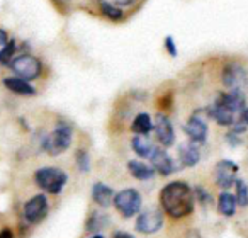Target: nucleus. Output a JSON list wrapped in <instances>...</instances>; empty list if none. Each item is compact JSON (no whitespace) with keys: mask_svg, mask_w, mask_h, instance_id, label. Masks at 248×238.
Here are the masks:
<instances>
[{"mask_svg":"<svg viewBox=\"0 0 248 238\" xmlns=\"http://www.w3.org/2000/svg\"><path fill=\"white\" fill-rule=\"evenodd\" d=\"M99 7H100L102 16H106L110 21H121V19H123V11H121L117 5L109 4L106 0H99Z\"/></svg>","mask_w":248,"mask_h":238,"instance_id":"4be33fe9","label":"nucleus"},{"mask_svg":"<svg viewBox=\"0 0 248 238\" xmlns=\"http://www.w3.org/2000/svg\"><path fill=\"white\" fill-rule=\"evenodd\" d=\"M179 159L184 167H196L201 160V152L196 143L187 142L179 146Z\"/></svg>","mask_w":248,"mask_h":238,"instance_id":"4468645a","label":"nucleus"},{"mask_svg":"<svg viewBox=\"0 0 248 238\" xmlns=\"http://www.w3.org/2000/svg\"><path fill=\"white\" fill-rule=\"evenodd\" d=\"M214 104L217 106L224 107V109L231 111V112H243V109H247L245 106V95L241 94V90H231V92H226V94H219L217 99L214 100Z\"/></svg>","mask_w":248,"mask_h":238,"instance_id":"f8f14e48","label":"nucleus"},{"mask_svg":"<svg viewBox=\"0 0 248 238\" xmlns=\"http://www.w3.org/2000/svg\"><path fill=\"white\" fill-rule=\"evenodd\" d=\"M75 160H77V169L80 172H89L90 170V155L85 148H80L75 155Z\"/></svg>","mask_w":248,"mask_h":238,"instance_id":"b1692460","label":"nucleus"},{"mask_svg":"<svg viewBox=\"0 0 248 238\" xmlns=\"http://www.w3.org/2000/svg\"><path fill=\"white\" fill-rule=\"evenodd\" d=\"M150 160H152V165L155 169V172L162 174V175H170V174H173L177 170L173 159L162 148H155V152L150 157Z\"/></svg>","mask_w":248,"mask_h":238,"instance_id":"ddd939ff","label":"nucleus"},{"mask_svg":"<svg viewBox=\"0 0 248 238\" xmlns=\"http://www.w3.org/2000/svg\"><path fill=\"white\" fill-rule=\"evenodd\" d=\"M4 85L7 87L11 92L19 94V95H34L36 89L26 80L19 79V77H5L4 79Z\"/></svg>","mask_w":248,"mask_h":238,"instance_id":"dca6fc26","label":"nucleus"},{"mask_svg":"<svg viewBox=\"0 0 248 238\" xmlns=\"http://www.w3.org/2000/svg\"><path fill=\"white\" fill-rule=\"evenodd\" d=\"M14 53H16V41H14V39H11V41H9L4 48L0 49V63H2V65L11 66L12 55H14Z\"/></svg>","mask_w":248,"mask_h":238,"instance_id":"393cba45","label":"nucleus"},{"mask_svg":"<svg viewBox=\"0 0 248 238\" xmlns=\"http://www.w3.org/2000/svg\"><path fill=\"white\" fill-rule=\"evenodd\" d=\"M128 170H129V174L138 180H150L155 177V169L143 162H138V160L128 162Z\"/></svg>","mask_w":248,"mask_h":238,"instance_id":"6ab92c4d","label":"nucleus"},{"mask_svg":"<svg viewBox=\"0 0 248 238\" xmlns=\"http://www.w3.org/2000/svg\"><path fill=\"white\" fill-rule=\"evenodd\" d=\"M236 206L238 204L233 194H230V192L219 194V197H217V211H219L223 216L231 218L234 214V211H236Z\"/></svg>","mask_w":248,"mask_h":238,"instance_id":"412c9836","label":"nucleus"},{"mask_svg":"<svg viewBox=\"0 0 248 238\" xmlns=\"http://www.w3.org/2000/svg\"><path fill=\"white\" fill-rule=\"evenodd\" d=\"M236 174H238V165L231 160H221L214 169V180H216L217 187H221L223 190L230 189L231 186H234L236 182Z\"/></svg>","mask_w":248,"mask_h":238,"instance_id":"1a4fd4ad","label":"nucleus"},{"mask_svg":"<svg viewBox=\"0 0 248 238\" xmlns=\"http://www.w3.org/2000/svg\"><path fill=\"white\" fill-rule=\"evenodd\" d=\"M131 129L136 133V135L148 136L150 133L155 129V123H152V117H150V114L140 112L138 116L135 117V121H133Z\"/></svg>","mask_w":248,"mask_h":238,"instance_id":"aec40b11","label":"nucleus"},{"mask_svg":"<svg viewBox=\"0 0 248 238\" xmlns=\"http://www.w3.org/2000/svg\"><path fill=\"white\" fill-rule=\"evenodd\" d=\"M163 226V214L160 209H148L136 220V230L143 235H155Z\"/></svg>","mask_w":248,"mask_h":238,"instance_id":"6e6552de","label":"nucleus"},{"mask_svg":"<svg viewBox=\"0 0 248 238\" xmlns=\"http://www.w3.org/2000/svg\"><path fill=\"white\" fill-rule=\"evenodd\" d=\"M131 148L135 150V153L141 159H150L155 152L156 146H153L152 140L148 136H143V135H138L131 140Z\"/></svg>","mask_w":248,"mask_h":238,"instance_id":"a211bd4d","label":"nucleus"},{"mask_svg":"<svg viewBox=\"0 0 248 238\" xmlns=\"http://www.w3.org/2000/svg\"><path fill=\"white\" fill-rule=\"evenodd\" d=\"M155 133L162 146H172L175 143V131H173L172 121L165 114L158 112L155 116Z\"/></svg>","mask_w":248,"mask_h":238,"instance_id":"9b49d317","label":"nucleus"},{"mask_svg":"<svg viewBox=\"0 0 248 238\" xmlns=\"http://www.w3.org/2000/svg\"><path fill=\"white\" fill-rule=\"evenodd\" d=\"M240 121L243 123L245 126H248V107L247 109H243V112L240 114Z\"/></svg>","mask_w":248,"mask_h":238,"instance_id":"2f4dec72","label":"nucleus"},{"mask_svg":"<svg viewBox=\"0 0 248 238\" xmlns=\"http://www.w3.org/2000/svg\"><path fill=\"white\" fill-rule=\"evenodd\" d=\"M165 49L169 51L170 56H173V58L177 56V46H175V41H173L172 36H167L165 38Z\"/></svg>","mask_w":248,"mask_h":238,"instance_id":"bb28decb","label":"nucleus"},{"mask_svg":"<svg viewBox=\"0 0 248 238\" xmlns=\"http://www.w3.org/2000/svg\"><path fill=\"white\" fill-rule=\"evenodd\" d=\"M48 213V199L45 194H36L24 204V218L29 223H39Z\"/></svg>","mask_w":248,"mask_h":238,"instance_id":"9d476101","label":"nucleus"},{"mask_svg":"<svg viewBox=\"0 0 248 238\" xmlns=\"http://www.w3.org/2000/svg\"><path fill=\"white\" fill-rule=\"evenodd\" d=\"M9 41H11V39H9L7 32H5L4 29H0V46H2V48H4V46L7 45Z\"/></svg>","mask_w":248,"mask_h":238,"instance_id":"c85d7f7f","label":"nucleus"},{"mask_svg":"<svg viewBox=\"0 0 248 238\" xmlns=\"http://www.w3.org/2000/svg\"><path fill=\"white\" fill-rule=\"evenodd\" d=\"M194 196L197 197V201H199L201 204H207L211 201V196L207 194L206 189H202V187H196V190H194Z\"/></svg>","mask_w":248,"mask_h":238,"instance_id":"a878e982","label":"nucleus"},{"mask_svg":"<svg viewBox=\"0 0 248 238\" xmlns=\"http://www.w3.org/2000/svg\"><path fill=\"white\" fill-rule=\"evenodd\" d=\"M112 238H135V237L131 233H128V231H116L112 235Z\"/></svg>","mask_w":248,"mask_h":238,"instance_id":"c756f323","label":"nucleus"},{"mask_svg":"<svg viewBox=\"0 0 248 238\" xmlns=\"http://www.w3.org/2000/svg\"><path fill=\"white\" fill-rule=\"evenodd\" d=\"M90 238H104V237H102V235H92Z\"/></svg>","mask_w":248,"mask_h":238,"instance_id":"f704fd0d","label":"nucleus"},{"mask_svg":"<svg viewBox=\"0 0 248 238\" xmlns=\"http://www.w3.org/2000/svg\"><path fill=\"white\" fill-rule=\"evenodd\" d=\"M62 2H68V0H62Z\"/></svg>","mask_w":248,"mask_h":238,"instance_id":"c9c22d12","label":"nucleus"},{"mask_svg":"<svg viewBox=\"0 0 248 238\" xmlns=\"http://www.w3.org/2000/svg\"><path fill=\"white\" fill-rule=\"evenodd\" d=\"M221 80H223V85L228 87L230 90H241L247 85L248 80L247 70L238 63H228L223 68Z\"/></svg>","mask_w":248,"mask_h":238,"instance_id":"0eeeda50","label":"nucleus"},{"mask_svg":"<svg viewBox=\"0 0 248 238\" xmlns=\"http://www.w3.org/2000/svg\"><path fill=\"white\" fill-rule=\"evenodd\" d=\"M234 187H236V194H234L236 204L240 207H247L248 206V186H247V182L241 180V179H236Z\"/></svg>","mask_w":248,"mask_h":238,"instance_id":"5701e85b","label":"nucleus"},{"mask_svg":"<svg viewBox=\"0 0 248 238\" xmlns=\"http://www.w3.org/2000/svg\"><path fill=\"white\" fill-rule=\"evenodd\" d=\"M73 142V128L72 125L65 121H60L56 125V128L53 129V133H49L43 142V148L46 150L48 155L58 157L62 153H65L70 148Z\"/></svg>","mask_w":248,"mask_h":238,"instance_id":"f03ea898","label":"nucleus"},{"mask_svg":"<svg viewBox=\"0 0 248 238\" xmlns=\"http://www.w3.org/2000/svg\"><path fill=\"white\" fill-rule=\"evenodd\" d=\"M0 238H14V233H12L11 228H5V230L0 231Z\"/></svg>","mask_w":248,"mask_h":238,"instance_id":"7c9ffc66","label":"nucleus"},{"mask_svg":"<svg viewBox=\"0 0 248 238\" xmlns=\"http://www.w3.org/2000/svg\"><path fill=\"white\" fill-rule=\"evenodd\" d=\"M34 180L39 186V189L49 194H60L68 182V175L56 167H43L34 172Z\"/></svg>","mask_w":248,"mask_h":238,"instance_id":"7ed1b4c3","label":"nucleus"},{"mask_svg":"<svg viewBox=\"0 0 248 238\" xmlns=\"http://www.w3.org/2000/svg\"><path fill=\"white\" fill-rule=\"evenodd\" d=\"M206 112V109L196 111L192 116L189 117V121L184 125V131L189 136V140L192 143H204L207 138V123L202 117V114Z\"/></svg>","mask_w":248,"mask_h":238,"instance_id":"423d86ee","label":"nucleus"},{"mask_svg":"<svg viewBox=\"0 0 248 238\" xmlns=\"http://www.w3.org/2000/svg\"><path fill=\"white\" fill-rule=\"evenodd\" d=\"M160 204L163 211L173 220L186 218L194 211V204H196L194 190L182 180L170 182L160 190Z\"/></svg>","mask_w":248,"mask_h":238,"instance_id":"f257e3e1","label":"nucleus"},{"mask_svg":"<svg viewBox=\"0 0 248 238\" xmlns=\"http://www.w3.org/2000/svg\"><path fill=\"white\" fill-rule=\"evenodd\" d=\"M187 238H201V235H199V231H197V230H192L189 235H187Z\"/></svg>","mask_w":248,"mask_h":238,"instance_id":"72a5a7b5","label":"nucleus"},{"mask_svg":"<svg viewBox=\"0 0 248 238\" xmlns=\"http://www.w3.org/2000/svg\"><path fill=\"white\" fill-rule=\"evenodd\" d=\"M114 206L124 218H133L141 211L143 199L136 189H124L114 196Z\"/></svg>","mask_w":248,"mask_h":238,"instance_id":"20e7f679","label":"nucleus"},{"mask_svg":"<svg viewBox=\"0 0 248 238\" xmlns=\"http://www.w3.org/2000/svg\"><path fill=\"white\" fill-rule=\"evenodd\" d=\"M11 70L19 77V79L26 80V82H31V80L38 79L41 75L43 65L36 56L32 55H21L17 58L12 60Z\"/></svg>","mask_w":248,"mask_h":238,"instance_id":"39448f33","label":"nucleus"},{"mask_svg":"<svg viewBox=\"0 0 248 238\" xmlns=\"http://www.w3.org/2000/svg\"><path fill=\"white\" fill-rule=\"evenodd\" d=\"M207 116L213 117L214 121L221 126H233L234 125V114L231 111L224 109V107L213 104L211 107H207Z\"/></svg>","mask_w":248,"mask_h":238,"instance_id":"f3484780","label":"nucleus"},{"mask_svg":"<svg viewBox=\"0 0 248 238\" xmlns=\"http://www.w3.org/2000/svg\"><path fill=\"white\" fill-rule=\"evenodd\" d=\"M117 5H133L136 2V0H114Z\"/></svg>","mask_w":248,"mask_h":238,"instance_id":"473e14b6","label":"nucleus"},{"mask_svg":"<svg viewBox=\"0 0 248 238\" xmlns=\"http://www.w3.org/2000/svg\"><path fill=\"white\" fill-rule=\"evenodd\" d=\"M226 142L230 143L231 146H238V145H241V136L236 135V133H233V131H230L226 135Z\"/></svg>","mask_w":248,"mask_h":238,"instance_id":"cd10ccee","label":"nucleus"},{"mask_svg":"<svg viewBox=\"0 0 248 238\" xmlns=\"http://www.w3.org/2000/svg\"><path fill=\"white\" fill-rule=\"evenodd\" d=\"M114 196H116V194H114L112 187L106 186V184H102V182L93 184L92 197H93V201H95V203L99 204L100 207L110 206V204L114 203Z\"/></svg>","mask_w":248,"mask_h":238,"instance_id":"2eb2a0df","label":"nucleus"}]
</instances>
